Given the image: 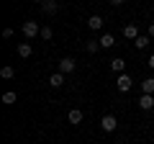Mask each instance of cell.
I'll return each mask as SVG.
<instances>
[{
	"label": "cell",
	"instance_id": "obj_1",
	"mask_svg": "<svg viewBox=\"0 0 154 144\" xmlns=\"http://www.w3.org/2000/svg\"><path fill=\"white\" fill-rule=\"evenodd\" d=\"M23 36H26V39H36V36H41L38 23L36 21H26V23H23Z\"/></svg>",
	"mask_w": 154,
	"mask_h": 144
},
{
	"label": "cell",
	"instance_id": "obj_2",
	"mask_svg": "<svg viewBox=\"0 0 154 144\" xmlns=\"http://www.w3.org/2000/svg\"><path fill=\"white\" fill-rule=\"evenodd\" d=\"M100 126H103V131H116V129H118V118L113 116V113H105L103 118H100Z\"/></svg>",
	"mask_w": 154,
	"mask_h": 144
},
{
	"label": "cell",
	"instance_id": "obj_3",
	"mask_svg": "<svg viewBox=\"0 0 154 144\" xmlns=\"http://www.w3.org/2000/svg\"><path fill=\"white\" fill-rule=\"evenodd\" d=\"M77 70V62L72 59V57H64V59H59V72L62 75H69V72Z\"/></svg>",
	"mask_w": 154,
	"mask_h": 144
},
{
	"label": "cell",
	"instance_id": "obj_4",
	"mask_svg": "<svg viewBox=\"0 0 154 144\" xmlns=\"http://www.w3.org/2000/svg\"><path fill=\"white\" fill-rule=\"evenodd\" d=\"M131 85H134V80L128 77V75H118V90H121V93H128Z\"/></svg>",
	"mask_w": 154,
	"mask_h": 144
},
{
	"label": "cell",
	"instance_id": "obj_5",
	"mask_svg": "<svg viewBox=\"0 0 154 144\" xmlns=\"http://www.w3.org/2000/svg\"><path fill=\"white\" fill-rule=\"evenodd\" d=\"M41 11L51 16V13H57V11H59V3H57V0H44V3H41Z\"/></svg>",
	"mask_w": 154,
	"mask_h": 144
},
{
	"label": "cell",
	"instance_id": "obj_6",
	"mask_svg": "<svg viewBox=\"0 0 154 144\" xmlns=\"http://www.w3.org/2000/svg\"><path fill=\"white\" fill-rule=\"evenodd\" d=\"M139 108L152 111V108H154V95H141V98H139Z\"/></svg>",
	"mask_w": 154,
	"mask_h": 144
},
{
	"label": "cell",
	"instance_id": "obj_7",
	"mask_svg": "<svg viewBox=\"0 0 154 144\" xmlns=\"http://www.w3.org/2000/svg\"><path fill=\"white\" fill-rule=\"evenodd\" d=\"M31 54H33V46L28 44V41H23V44H18V57H23V59H28Z\"/></svg>",
	"mask_w": 154,
	"mask_h": 144
},
{
	"label": "cell",
	"instance_id": "obj_8",
	"mask_svg": "<svg viewBox=\"0 0 154 144\" xmlns=\"http://www.w3.org/2000/svg\"><path fill=\"white\" fill-rule=\"evenodd\" d=\"M123 67H126V62H123L121 57H116V59H110V70H113V72L123 75Z\"/></svg>",
	"mask_w": 154,
	"mask_h": 144
},
{
	"label": "cell",
	"instance_id": "obj_9",
	"mask_svg": "<svg viewBox=\"0 0 154 144\" xmlns=\"http://www.w3.org/2000/svg\"><path fill=\"white\" fill-rule=\"evenodd\" d=\"M123 36H126V39H134V41H136V39H139V28L134 26V23H128V26L123 28Z\"/></svg>",
	"mask_w": 154,
	"mask_h": 144
},
{
	"label": "cell",
	"instance_id": "obj_10",
	"mask_svg": "<svg viewBox=\"0 0 154 144\" xmlns=\"http://www.w3.org/2000/svg\"><path fill=\"white\" fill-rule=\"evenodd\" d=\"M100 46H103V49H110V46L116 44V39H113V33H103V36H100Z\"/></svg>",
	"mask_w": 154,
	"mask_h": 144
},
{
	"label": "cell",
	"instance_id": "obj_11",
	"mask_svg": "<svg viewBox=\"0 0 154 144\" xmlns=\"http://www.w3.org/2000/svg\"><path fill=\"white\" fill-rule=\"evenodd\" d=\"M49 85L51 88H62V85H64V75H62V72H54L49 77Z\"/></svg>",
	"mask_w": 154,
	"mask_h": 144
},
{
	"label": "cell",
	"instance_id": "obj_12",
	"mask_svg": "<svg viewBox=\"0 0 154 144\" xmlns=\"http://www.w3.org/2000/svg\"><path fill=\"white\" fill-rule=\"evenodd\" d=\"M88 26L93 28V31H100V28H103V18H100V16H90L88 18Z\"/></svg>",
	"mask_w": 154,
	"mask_h": 144
},
{
	"label": "cell",
	"instance_id": "obj_13",
	"mask_svg": "<svg viewBox=\"0 0 154 144\" xmlns=\"http://www.w3.org/2000/svg\"><path fill=\"white\" fill-rule=\"evenodd\" d=\"M141 90H144V95H154V77H146L141 83Z\"/></svg>",
	"mask_w": 154,
	"mask_h": 144
},
{
	"label": "cell",
	"instance_id": "obj_14",
	"mask_svg": "<svg viewBox=\"0 0 154 144\" xmlns=\"http://www.w3.org/2000/svg\"><path fill=\"white\" fill-rule=\"evenodd\" d=\"M149 44H152V39H149V33H146V36H139V39L134 41V46H136L139 52H141V49H146Z\"/></svg>",
	"mask_w": 154,
	"mask_h": 144
},
{
	"label": "cell",
	"instance_id": "obj_15",
	"mask_svg": "<svg viewBox=\"0 0 154 144\" xmlns=\"http://www.w3.org/2000/svg\"><path fill=\"white\" fill-rule=\"evenodd\" d=\"M67 118H69V124H82V111L80 108H72Z\"/></svg>",
	"mask_w": 154,
	"mask_h": 144
},
{
	"label": "cell",
	"instance_id": "obj_16",
	"mask_svg": "<svg viewBox=\"0 0 154 144\" xmlns=\"http://www.w3.org/2000/svg\"><path fill=\"white\" fill-rule=\"evenodd\" d=\"M0 77H3V80L16 77V70H13V67H3V70H0Z\"/></svg>",
	"mask_w": 154,
	"mask_h": 144
},
{
	"label": "cell",
	"instance_id": "obj_17",
	"mask_svg": "<svg viewBox=\"0 0 154 144\" xmlns=\"http://www.w3.org/2000/svg\"><path fill=\"white\" fill-rule=\"evenodd\" d=\"M3 103H5V105H13V103H16V93H13V90H8V93L3 95Z\"/></svg>",
	"mask_w": 154,
	"mask_h": 144
},
{
	"label": "cell",
	"instance_id": "obj_18",
	"mask_svg": "<svg viewBox=\"0 0 154 144\" xmlns=\"http://www.w3.org/2000/svg\"><path fill=\"white\" fill-rule=\"evenodd\" d=\"M85 49H88L90 54H95V52L100 49V41H88V44H85Z\"/></svg>",
	"mask_w": 154,
	"mask_h": 144
},
{
	"label": "cell",
	"instance_id": "obj_19",
	"mask_svg": "<svg viewBox=\"0 0 154 144\" xmlns=\"http://www.w3.org/2000/svg\"><path fill=\"white\" fill-rule=\"evenodd\" d=\"M51 36H54V31H51L49 26H44V28H41V39H44V41H49Z\"/></svg>",
	"mask_w": 154,
	"mask_h": 144
},
{
	"label": "cell",
	"instance_id": "obj_20",
	"mask_svg": "<svg viewBox=\"0 0 154 144\" xmlns=\"http://www.w3.org/2000/svg\"><path fill=\"white\" fill-rule=\"evenodd\" d=\"M149 39H154V23L149 26Z\"/></svg>",
	"mask_w": 154,
	"mask_h": 144
},
{
	"label": "cell",
	"instance_id": "obj_21",
	"mask_svg": "<svg viewBox=\"0 0 154 144\" xmlns=\"http://www.w3.org/2000/svg\"><path fill=\"white\" fill-rule=\"evenodd\" d=\"M149 67H152V70H154V54L149 57Z\"/></svg>",
	"mask_w": 154,
	"mask_h": 144
}]
</instances>
